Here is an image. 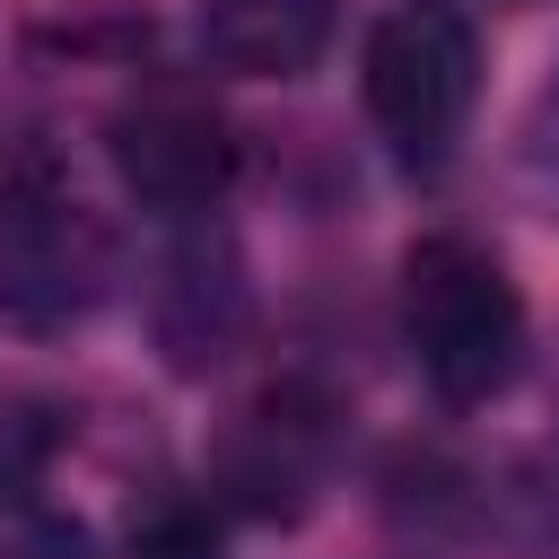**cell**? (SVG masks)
<instances>
[{
    "label": "cell",
    "instance_id": "1",
    "mask_svg": "<svg viewBox=\"0 0 559 559\" xmlns=\"http://www.w3.org/2000/svg\"><path fill=\"white\" fill-rule=\"evenodd\" d=\"M393 297H402V341L445 402H498L524 376V349H533L524 288L480 236H454V227L411 236Z\"/></svg>",
    "mask_w": 559,
    "mask_h": 559
},
{
    "label": "cell",
    "instance_id": "4",
    "mask_svg": "<svg viewBox=\"0 0 559 559\" xmlns=\"http://www.w3.org/2000/svg\"><path fill=\"white\" fill-rule=\"evenodd\" d=\"M323 463H332V411L314 393H297V384L262 393L236 419V437H227V489L245 507H262V515L306 507V489L323 480Z\"/></svg>",
    "mask_w": 559,
    "mask_h": 559
},
{
    "label": "cell",
    "instance_id": "6",
    "mask_svg": "<svg viewBox=\"0 0 559 559\" xmlns=\"http://www.w3.org/2000/svg\"><path fill=\"white\" fill-rule=\"evenodd\" d=\"M122 559H227V524L201 489H148L122 524Z\"/></svg>",
    "mask_w": 559,
    "mask_h": 559
},
{
    "label": "cell",
    "instance_id": "8",
    "mask_svg": "<svg viewBox=\"0 0 559 559\" xmlns=\"http://www.w3.org/2000/svg\"><path fill=\"white\" fill-rule=\"evenodd\" d=\"M52 463V419L35 402H0V507H17Z\"/></svg>",
    "mask_w": 559,
    "mask_h": 559
},
{
    "label": "cell",
    "instance_id": "9",
    "mask_svg": "<svg viewBox=\"0 0 559 559\" xmlns=\"http://www.w3.org/2000/svg\"><path fill=\"white\" fill-rule=\"evenodd\" d=\"M0 559H87V533L79 524H17V533H0Z\"/></svg>",
    "mask_w": 559,
    "mask_h": 559
},
{
    "label": "cell",
    "instance_id": "2",
    "mask_svg": "<svg viewBox=\"0 0 559 559\" xmlns=\"http://www.w3.org/2000/svg\"><path fill=\"white\" fill-rule=\"evenodd\" d=\"M367 114L384 148L419 175H437L472 122L480 96V35L454 0H384L367 26Z\"/></svg>",
    "mask_w": 559,
    "mask_h": 559
},
{
    "label": "cell",
    "instance_id": "3",
    "mask_svg": "<svg viewBox=\"0 0 559 559\" xmlns=\"http://www.w3.org/2000/svg\"><path fill=\"white\" fill-rule=\"evenodd\" d=\"M105 157H114L122 192L140 210H166V218H192L236 183V131L192 79L131 87L105 122Z\"/></svg>",
    "mask_w": 559,
    "mask_h": 559
},
{
    "label": "cell",
    "instance_id": "7",
    "mask_svg": "<svg viewBox=\"0 0 559 559\" xmlns=\"http://www.w3.org/2000/svg\"><path fill=\"white\" fill-rule=\"evenodd\" d=\"M515 183H524V201L542 218H559V61L542 70V87H533V105L515 122Z\"/></svg>",
    "mask_w": 559,
    "mask_h": 559
},
{
    "label": "cell",
    "instance_id": "5",
    "mask_svg": "<svg viewBox=\"0 0 559 559\" xmlns=\"http://www.w3.org/2000/svg\"><path fill=\"white\" fill-rule=\"evenodd\" d=\"M332 17H341V0H201L192 9L210 70H236V79L314 70V52L332 44Z\"/></svg>",
    "mask_w": 559,
    "mask_h": 559
}]
</instances>
